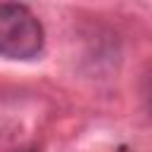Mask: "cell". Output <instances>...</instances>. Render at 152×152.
Wrapping results in <instances>:
<instances>
[{
	"mask_svg": "<svg viewBox=\"0 0 152 152\" xmlns=\"http://www.w3.org/2000/svg\"><path fill=\"white\" fill-rule=\"evenodd\" d=\"M45 45L40 19L19 2L0 5V55L10 59H36Z\"/></svg>",
	"mask_w": 152,
	"mask_h": 152,
	"instance_id": "1",
	"label": "cell"
},
{
	"mask_svg": "<svg viewBox=\"0 0 152 152\" xmlns=\"http://www.w3.org/2000/svg\"><path fill=\"white\" fill-rule=\"evenodd\" d=\"M150 109H152V90H150Z\"/></svg>",
	"mask_w": 152,
	"mask_h": 152,
	"instance_id": "2",
	"label": "cell"
},
{
	"mask_svg": "<svg viewBox=\"0 0 152 152\" xmlns=\"http://www.w3.org/2000/svg\"><path fill=\"white\" fill-rule=\"evenodd\" d=\"M24 152H38V150H24Z\"/></svg>",
	"mask_w": 152,
	"mask_h": 152,
	"instance_id": "3",
	"label": "cell"
}]
</instances>
